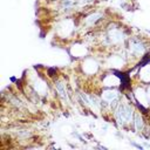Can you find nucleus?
<instances>
[{"mask_svg": "<svg viewBox=\"0 0 150 150\" xmlns=\"http://www.w3.org/2000/svg\"><path fill=\"white\" fill-rule=\"evenodd\" d=\"M116 118L118 121V123H127L130 122L131 117H132V110L129 105L127 104H121L118 107V109L116 110Z\"/></svg>", "mask_w": 150, "mask_h": 150, "instance_id": "nucleus-1", "label": "nucleus"}, {"mask_svg": "<svg viewBox=\"0 0 150 150\" xmlns=\"http://www.w3.org/2000/svg\"><path fill=\"white\" fill-rule=\"evenodd\" d=\"M130 50L134 54H142L144 52V46L139 40H131L130 41Z\"/></svg>", "mask_w": 150, "mask_h": 150, "instance_id": "nucleus-2", "label": "nucleus"}, {"mask_svg": "<svg viewBox=\"0 0 150 150\" xmlns=\"http://www.w3.org/2000/svg\"><path fill=\"white\" fill-rule=\"evenodd\" d=\"M55 88H56V91L59 93V95L62 97V100H63V101H68V95H67L64 84H63L61 81H57V82L55 83Z\"/></svg>", "mask_w": 150, "mask_h": 150, "instance_id": "nucleus-3", "label": "nucleus"}, {"mask_svg": "<svg viewBox=\"0 0 150 150\" xmlns=\"http://www.w3.org/2000/svg\"><path fill=\"white\" fill-rule=\"evenodd\" d=\"M97 18H101V14H97V13H96V14H94V15L89 16V18H88V20H87V22H88V23H91L93 21L95 22V21L97 20Z\"/></svg>", "mask_w": 150, "mask_h": 150, "instance_id": "nucleus-4", "label": "nucleus"}, {"mask_svg": "<svg viewBox=\"0 0 150 150\" xmlns=\"http://www.w3.org/2000/svg\"><path fill=\"white\" fill-rule=\"evenodd\" d=\"M18 135H19L21 138H23V137H28L30 134H29L27 130H19V131H18Z\"/></svg>", "mask_w": 150, "mask_h": 150, "instance_id": "nucleus-5", "label": "nucleus"}, {"mask_svg": "<svg viewBox=\"0 0 150 150\" xmlns=\"http://www.w3.org/2000/svg\"><path fill=\"white\" fill-rule=\"evenodd\" d=\"M142 122H143L142 118L139 116H136V128H137V130H139L142 128V124H143Z\"/></svg>", "mask_w": 150, "mask_h": 150, "instance_id": "nucleus-6", "label": "nucleus"}]
</instances>
